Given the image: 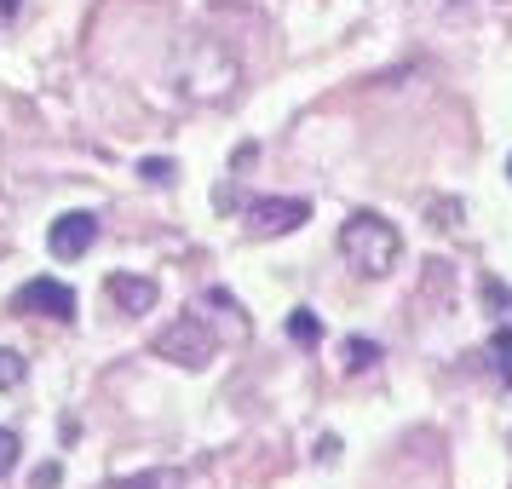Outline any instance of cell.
Instances as JSON below:
<instances>
[{
  "mask_svg": "<svg viewBox=\"0 0 512 489\" xmlns=\"http://www.w3.org/2000/svg\"><path fill=\"white\" fill-rule=\"evenodd\" d=\"M340 259L357 277H386L403 259V236H397V225L386 213H351L340 225Z\"/></svg>",
  "mask_w": 512,
  "mask_h": 489,
  "instance_id": "6da1fadb",
  "label": "cell"
},
{
  "mask_svg": "<svg viewBox=\"0 0 512 489\" xmlns=\"http://www.w3.org/2000/svg\"><path fill=\"white\" fill-rule=\"evenodd\" d=\"M179 93L185 98H225L242 81V70H236V58L219 41H190L185 52H179Z\"/></svg>",
  "mask_w": 512,
  "mask_h": 489,
  "instance_id": "7a4b0ae2",
  "label": "cell"
},
{
  "mask_svg": "<svg viewBox=\"0 0 512 489\" xmlns=\"http://www.w3.org/2000/svg\"><path fill=\"white\" fill-rule=\"evenodd\" d=\"M156 357H162V363H179V369H208L213 363V351H219V340H213V328L202 323V317H173V323L162 328V334H156Z\"/></svg>",
  "mask_w": 512,
  "mask_h": 489,
  "instance_id": "3957f363",
  "label": "cell"
},
{
  "mask_svg": "<svg viewBox=\"0 0 512 489\" xmlns=\"http://www.w3.org/2000/svg\"><path fill=\"white\" fill-rule=\"evenodd\" d=\"M12 311L18 317H52V323H70L75 317V288L70 282H52V277H35L12 294Z\"/></svg>",
  "mask_w": 512,
  "mask_h": 489,
  "instance_id": "277c9868",
  "label": "cell"
},
{
  "mask_svg": "<svg viewBox=\"0 0 512 489\" xmlns=\"http://www.w3.org/2000/svg\"><path fill=\"white\" fill-rule=\"evenodd\" d=\"M93 242H98V213H87V208L58 213V219H52V231H47L52 259H81Z\"/></svg>",
  "mask_w": 512,
  "mask_h": 489,
  "instance_id": "5b68a950",
  "label": "cell"
},
{
  "mask_svg": "<svg viewBox=\"0 0 512 489\" xmlns=\"http://www.w3.org/2000/svg\"><path fill=\"white\" fill-rule=\"evenodd\" d=\"M305 219H311V202L300 196H265L248 208V231L254 236H282V231H300Z\"/></svg>",
  "mask_w": 512,
  "mask_h": 489,
  "instance_id": "8992f818",
  "label": "cell"
},
{
  "mask_svg": "<svg viewBox=\"0 0 512 489\" xmlns=\"http://www.w3.org/2000/svg\"><path fill=\"white\" fill-rule=\"evenodd\" d=\"M110 300H116L121 311H127V317H144V311L156 305V282H150V277H127V271H116V277H110Z\"/></svg>",
  "mask_w": 512,
  "mask_h": 489,
  "instance_id": "52a82bcc",
  "label": "cell"
},
{
  "mask_svg": "<svg viewBox=\"0 0 512 489\" xmlns=\"http://www.w3.org/2000/svg\"><path fill=\"white\" fill-rule=\"evenodd\" d=\"M489 363H495V380L512 386V328H495L489 334Z\"/></svg>",
  "mask_w": 512,
  "mask_h": 489,
  "instance_id": "ba28073f",
  "label": "cell"
},
{
  "mask_svg": "<svg viewBox=\"0 0 512 489\" xmlns=\"http://www.w3.org/2000/svg\"><path fill=\"white\" fill-rule=\"evenodd\" d=\"M288 340H294V346H317V340H323V323H317L311 305H300V311L288 317Z\"/></svg>",
  "mask_w": 512,
  "mask_h": 489,
  "instance_id": "9c48e42d",
  "label": "cell"
},
{
  "mask_svg": "<svg viewBox=\"0 0 512 489\" xmlns=\"http://www.w3.org/2000/svg\"><path fill=\"white\" fill-rule=\"evenodd\" d=\"M374 363H380V346L363 340V334H351V340H346V369L363 374V369H374Z\"/></svg>",
  "mask_w": 512,
  "mask_h": 489,
  "instance_id": "30bf717a",
  "label": "cell"
},
{
  "mask_svg": "<svg viewBox=\"0 0 512 489\" xmlns=\"http://www.w3.org/2000/svg\"><path fill=\"white\" fill-rule=\"evenodd\" d=\"M12 386H24V357L0 346V392H12Z\"/></svg>",
  "mask_w": 512,
  "mask_h": 489,
  "instance_id": "8fae6325",
  "label": "cell"
},
{
  "mask_svg": "<svg viewBox=\"0 0 512 489\" xmlns=\"http://www.w3.org/2000/svg\"><path fill=\"white\" fill-rule=\"evenodd\" d=\"M173 173H179V167L167 162V156H150V162H139V179H150V185H173Z\"/></svg>",
  "mask_w": 512,
  "mask_h": 489,
  "instance_id": "7c38bea8",
  "label": "cell"
},
{
  "mask_svg": "<svg viewBox=\"0 0 512 489\" xmlns=\"http://www.w3.org/2000/svg\"><path fill=\"white\" fill-rule=\"evenodd\" d=\"M110 489H179L173 472H150V478H127V484H110Z\"/></svg>",
  "mask_w": 512,
  "mask_h": 489,
  "instance_id": "4fadbf2b",
  "label": "cell"
},
{
  "mask_svg": "<svg viewBox=\"0 0 512 489\" xmlns=\"http://www.w3.org/2000/svg\"><path fill=\"white\" fill-rule=\"evenodd\" d=\"M484 300H489V311H501V317H512V294L501 288L495 277H484Z\"/></svg>",
  "mask_w": 512,
  "mask_h": 489,
  "instance_id": "5bb4252c",
  "label": "cell"
},
{
  "mask_svg": "<svg viewBox=\"0 0 512 489\" xmlns=\"http://www.w3.org/2000/svg\"><path fill=\"white\" fill-rule=\"evenodd\" d=\"M12 466H18V438H12V432L0 426V478H6Z\"/></svg>",
  "mask_w": 512,
  "mask_h": 489,
  "instance_id": "9a60e30c",
  "label": "cell"
},
{
  "mask_svg": "<svg viewBox=\"0 0 512 489\" xmlns=\"http://www.w3.org/2000/svg\"><path fill=\"white\" fill-rule=\"evenodd\" d=\"M58 478H64L58 466H41V472H35V489H52V484H58Z\"/></svg>",
  "mask_w": 512,
  "mask_h": 489,
  "instance_id": "2e32d148",
  "label": "cell"
},
{
  "mask_svg": "<svg viewBox=\"0 0 512 489\" xmlns=\"http://www.w3.org/2000/svg\"><path fill=\"white\" fill-rule=\"evenodd\" d=\"M18 6H24V0H0V24H12V18H18Z\"/></svg>",
  "mask_w": 512,
  "mask_h": 489,
  "instance_id": "e0dca14e",
  "label": "cell"
},
{
  "mask_svg": "<svg viewBox=\"0 0 512 489\" xmlns=\"http://www.w3.org/2000/svg\"><path fill=\"white\" fill-rule=\"evenodd\" d=\"M507 179H512V156H507Z\"/></svg>",
  "mask_w": 512,
  "mask_h": 489,
  "instance_id": "ac0fdd59",
  "label": "cell"
}]
</instances>
